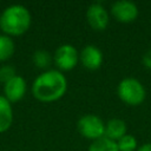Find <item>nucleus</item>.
Instances as JSON below:
<instances>
[{
    "instance_id": "nucleus-5",
    "label": "nucleus",
    "mask_w": 151,
    "mask_h": 151,
    "mask_svg": "<svg viewBox=\"0 0 151 151\" xmlns=\"http://www.w3.org/2000/svg\"><path fill=\"white\" fill-rule=\"evenodd\" d=\"M53 61L60 71H71L79 61V53L73 45L64 44L57 48Z\"/></svg>"
},
{
    "instance_id": "nucleus-10",
    "label": "nucleus",
    "mask_w": 151,
    "mask_h": 151,
    "mask_svg": "<svg viewBox=\"0 0 151 151\" xmlns=\"http://www.w3.org/2000/svg\"><path fill=\"white\" fill-rule=\"evenodd\" d=\"M126 124L123 119L119 118H113L110 119L105 124V137L111 139V140H119L123 136L126 134Z\"/></svg>"
},
{
    "instance_id": "nucleus-8",
    "label": "nucleus",
    "mask_w": 151,
    "mask_h": 151,
    "mask_svg": "<svg viewBox=\"0 0 151 151\" xmlns=\"http://www.w3.org/2000/svg\"><path fill=\"white\" fill-rule=\"evenodd\" d=\"M79 60L85 68L94 71L101 66L104 55H103V52L97 46L87 45L79 53Z\"/></svg>"
},
{
    "instance_id": "nucleus-6",
    "label": "nucleus",
    "mask_w": 151,
    "mask_h": 151,
    "mask_svg": "<svg viewBox=\"0 0 151 151\" xmlns=\"http://www.w3.org/2000/svg\"><path fill=\"white\" fill-rule=\"evenodd\" d=\"M111 14L117 21L123 22V24H129L137 19L138 7L132 1L119 0V1H116L111 6Z\"/></svg>"
},
{
    "instance_id": "nucleus-18",
    "label": "nucleus",
    "mask_w": 151,
    "mask_h": 151,
    "mask_svg": "<svg viewBox=\"0 0 151 151\" xmlns=\"http://www.w3.org/2000/svg\"><path fill=\"white\" fill-rule=\"evenodd\" d=\"M137 151H151V143H145L137 149Z\"/></svg>"
},
{
    "instance_id": "nucleus-1",
    "label": "nucleus",
    "mask_w": 151,
    "mask_h": 151,
    "mask_svg": "<svg viewBox=\"0 0 151 151\" xmlns=\"http://www.w3.org/2000/svg\"><path fill=\"white\" fill-rule=\"evenodd\" d=\"M67 90V80L59 70H47L39 74L33 85V96L44 103H51L60 99Z\"/></svg>"
},
{
    "instance_id": "nucleus-16",
    "label": "nucleus",
    "mask_w": 151,
    "mask_h": 151,
    "mask_svg": "<svg viewBox=\"0 0 151 151\" xmlns=\"http://www.w3.org/2000/svg\"><path fill=\"white\" fill-rule=\"evenodd\" d=\"M14 77H15V70L11 65H6L0 68V81L7 83Z\"/></svg>"
},
{
    "instance_id": "nucleus-14",
    "label": "nucleus",
    "mask_w": 151,
    "mask_h": 151,
    "mask_svg": "<svg viewBox=\"0 0 151 151\" xmlns=\"http://www.w3.org/2000/svg\"><path fill=\"white\" fill-rule=\"evenodd\" d=\"M52 60H53V58L51 57V54L44 50L37 51L33 54V63L39 68H47L52 64Z\"/></svg>"
},
{
    "instance_id": "nucleus-4",
    "label": "nucleus",
    "mask_w": 151,
    "mask_h": 151,
    "mask_svg": "<svg viewBox=\"0 0 151 151\" xmlns=\"http://www.w3.org/2000/svg\"><path fill=\"white\" fill-rule=\"evenodd\" d=\"M77 129L83 137L91 140L105 137V123L96 114L83 116L77 123Z\"/></svg>"
},
{
    "instance_id": "nucleus-9",
    "label": "nucleus",
    "mask_w": 151,
    "mask_h": 151,
    "mask_svg": "<svg viewBox=\"0 0 151 151\" xmlns=\"http://www.w3.org/2000/svg\"><path fill=\"white\" fill-rule=\"evenodd\" d=\"M26 92V81L22 77L15 76L5 84V98L11 103L20 100Z\"/></svg>"
},
{
    "instance_id": "nucleus-7",
    "label": "nucleus",
    "mask_w": 151,
    "mask_h": 151,
    "mask_svg": "<svg viewBox=\"0 0 151 151\" xmlns=\"http://www.w3.org/2000/svg\"><path fill=\"white\" fill-rule=\"evenodd\" d=\"M86 19L88 25L96 31H104L110 21V17L105 7L100 4H92L86 11Z\"/></svg>"
},
{
    "instance_id": "nucleus-13",
    "label": "nucleus",
    "mask_w": 151,
    "mask_h": 151,
    "mask_svg": "<svg viewBox=\"0 0 151 151\" xmlns=\"http://www.w3.org/2000/svg\"><path fill=\"white\" fill-rule=\"evenodd\" d=\"M14 53V42L7 35H0V61L9 59Z\"/></svg>"
},
{
    "instance_id": "nucleus-12",
    "label": "nucleus",
    "mask_w": 151,
    "mask_h": 151,
    "mask_svg": "<svg viewBox=\"0 0 151 151\" xmlns=\"http://www.w3.org/2000/svg\"><path fill=\"white\" fill-rule=\"evenodd\" d=\"M88 151H119L117 142L111 140L106 137H101L97 140H93L88 146Z\"/></svg>"
},
{
    "instance_id": "nucleus-11",
    "label": "nucleus",
    "mask_w": 151,
    "mask_h": 151,
    "mask_svg": "<svg viewBox=\"0 0 151 151\" xmlns=\"http://www.w3.org/2000/svg\"><path fill=\"white\" fill-rule=\"evenodd\" d=\"M13 120V112L9 101L0 96V133L9 129Z\"/></svg>"
},
{
    "instance_id": "nucleus-2",
    "label": "nucleus",
    "mask_w": 151,
    "mask_h": 151,
    "mask_svg": "<svg viewBox=\"0 0 151 151\" xmlns=\"http://www.w3.org/2000/svg\"><path fill=\"white\" fill-rule=\"evenodd\" d=\"M31 25V14L28 9L21 5H12L7 7L0 17L1 29L9 35H20L25 33Z\"/></svg>"
},
{
    "instance_id": "nucleus-15",
    "label": "nucleus",
    "mask_w": 151,
    "mask_h": 151,
    "mask_svg": "<svg viewBox=\"0 0 151 151\" xmlns=\"http://www.w3.org/2000/svg\"><path fill=\"white\" fill-rule=\"evenodd\" d=\"M117 146L119 151H136L137 139L132 134H125L119 140H117Z\"/></svg>"
},
{
    "instance_id": "nucleus-17",
    "label": "nucleus",
    "mask_w": 151,
    "mask_h": 151,
    "mask_svg": "<svg viewBox=\"0 0 151 151\" xmlns=\"http://www.w3.org/2000/svg\"><path fill=\"white\" fill-rule=\"evenodd\" d=\"M142 61H143V65H144L147 70H151V50L147 51V52L143 55Z\"/></svg>"
},
{
    "instance_id": "nucleus-3",
    "label": "nucleus",
    "mask_w": 151,
    "mask_h": 151,
    "mask_svg": "<svg viewBox=\"0 0 151 151\" xmlns=\"http://www.w3.org/2000/svg\"><path fill=\"white\" fill-rule=\"evenodd\" d=\"M117 94L119 99L130 106L140 105L146 97V91L143 84L136 78L123 79L117 87Z\"/></svg>"
}]
</instances>
